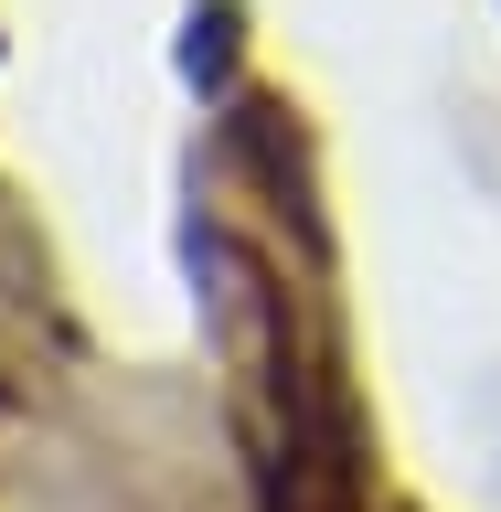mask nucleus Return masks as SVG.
Instances as JSON below:
<instances>
[{"mask_svg": "<svg viewBox=\"0 0 501 512\" xmlns=\"http://www.w3.org/2000/svg\"><path fill=\"white\" fill-rule=\"evenodd\" d=\"M224 160H235V192H246V214L299 246V267H331V203H320V150H310V118L288 107V96L246 86L235 96V118H224Z\"/></svg>", "mask_w": 501, "mask_h": 512, "instance_id": "1", "label": "nucleus"}, {"mask_svg": "<svg viewBox=\"0 0 501 512\" xmlns=\"http://www.w3.org/2000/svg\"><path fill=\"white\" fill-rule=\"evenodd\" d=\"M171 54H182V75L203 96H235V86H246V0H203Z\"/></svg>", "mask_w": 501, "mask_h": 512, "instance_id": "2", "label": "nucleus"}]
</instances>
